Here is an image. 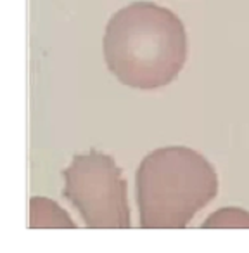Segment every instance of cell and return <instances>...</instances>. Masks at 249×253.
I'll list each match as a JSON object with an SVG mask.
<instances>
[{
  "mask_svg": "<svg viewBox=\"0 0 249 253\" xmlns=\"http://www.w3.org/2000/svg\"><path fill=\"white\" fill-rule=\"evenodd\" d=\"M140 208H145L154 200L184 201L194 211L199 205L211 200L216 192V173L213 167L187 148L156 149L144 158L137 173Z\"/></svg>",
  "mask_w": 249,
  "mask_h": 253,
  "instance_id": "obj_2",
  "label": "cell"
},
{
  "mask_svg": "<svg viewBox=\"0 0 249 253\" xmlns=\"http://www.w3.org/2000/svg\"><path fill=\"white\" fill-rule=\"evenodd\" d=\"M104 56L121 84L137 88L163 87L180 73L187 58L185 28L170 9L135 2L111 18Z\"/></svg>",
  "mask_w": 249,
  "mask_h": 253,
  "instance_id": "obj_1",
  "label": "cell"
}]
</instances>
